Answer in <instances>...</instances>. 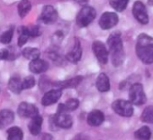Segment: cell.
I'll return each instance as SVG.
<instances>
[{"label":"cell","instance_id":"cell-1","mask_svg":"<svg viewBox=\"0 0 153 140\" xmlns=\"http://www.w3.org/2000/svg\"><path fill=\"white\" fill-rule=\"evenodd\" d=\"M136 54L145 64L153 63V38L141 34L137 38Z\"/></svg>","mask_w":153,"mask_h":140},{"label":"cell","instance_id":"cell-2","mask_svg":"<svg viewBox=\"0 0 153 140\" xmlns=\"http://www.w3.org/2000/svg\"><path fill=\"white\" fill-rule=\"evenodd\" d=\"M109 52L111 53L112 62L114 66H119L124 60V52L121 34L119 32L113 33L107 39Z\"/></svg>","mask_w":153,"mask_h":140},{"label":"cell","instance_id":"cell-3","mask_svg":"<svg viewBox=\"0 0 153 140\" xmlns=\"http://www.w3.org/2000/svg\"><path fill=\"white\" fill-rule=\"evenodd\" d=\"M97 13L95 8L91 7H84L76 16V24L79 27L88 26L95 18Z\"/></svg>","mask_w":153,"mask_h":140},{"label":"cell","instance_id":"cell-4","mask_svg":"<svg viewBox=\"0 0 153 140\" xmlns=\"http://www.w3.org/2000/svg\"><path fill=\"white\" fill-rule=\"evenodd\" d=\"M129 98L131 104L142 105L146 102V95L143 91V87L140 83L133 84L129 91Z\"/></svg>","mask_w":153,"mask_h":140},{"label":"cell","instance_id":"cell-5","mask_svg":"<svg viewBox=\"0 0 153 140\" xmlns=\"http://www.w3.org/2000/svg\"><path fill=\"white\" fill-rule=\"evenodd\" d=\"M113 109L115 113L123 117H131L133 114V108L132 104L130 101L118 100L114 101L112 105Z\"/></svg>","mask_w":153,"mask_h":140},{"label":"cell","instance_id":"cell-6","mask_svg":"<svg viewBox=\"0 0 153 140\" xmlns=\"http://www.w3.org/2000/svg\"><path fill=\"white\" fill-rule=\"evenodd\" d=\"M132 14L135 19L142 25L149 23V16L144 4L141 1H136L132 7Z\"/></svg>","mask_w":153,"mask_h":140},{"label":"cell","instance_id":"cell-7","mask_svg":"<svg viewBox=\"0 0 153 140\" xmlns=\"http://www.w3.org/2000/svg\"><path fill=\"white\" fill-rule=\"evenodd\" d=\"M119 21L118 16L116 13L113 12H105L101 16V18L99 20V25L102 29L107 30L113 28L114 25H117Z\"/></svg>","mask_w":153,"mask_h":140},{"label":"cell","instance_id":"cell-8","mask_svg":"<svg viewBox=\"0 0 153 140\" xmlns=\"http://www.w3.org/2000/svg\"><path fill=\"white\" fill-rule=\"evenodd\" d=\"M92 49L96 57L101 63L105 64L108 61V51L103 43L95 41L92 44Z\"/></svg>","mask_w":153,"mask_h":140},{"label":"cell","instance_id":"cell-9","mask_svg":"<svg viewBox=\"0 0 153 140\" xmlns=\"http://www.w3.org/2000/svg\"><path fill=\"white\" fill-rule=\"evenodd\" d=\"M18 115L22 118H34L38 114V109L31 103L22 102L17 109Z\"/></svg>","mask_w":153,"mask_h":140},{"label":"cell","instance_id":"cell-10","mask_svg":"<svg viewBox=\"0 0 153 140\" xmlns=\"http://www.w3.org/2000/svg\"><path fill=\"white\" fill-rule=\"evenodd\" d=\"M53 121L57 127H59L61 128H69L73 123L71 116L68 112L64 111H58L57 114L54 116Z\"/></svg>","mask_w":153,"mask_h":140},{"label":"cell","instance_id":"cell-11","mask_svg":"<svg viewBox=\"0 0 153 140\" xmlns=\"http://www.w3.org/2000/svg\"><path fill=\"white\" fill-rule=\"evenodd\" d=\"M58 18V13L56 9L51 6H46L42 8L40 20L44 24H52Z\"/></svg>","mask_w":153,"mask_h":140},{"label":"cell","instance_id":"cell-12","mask_svg":"<svg viewBox=\"0 0 153 140\" xmlns=\"http://www.w3.org/2000/svg\"><path fill=\"white\" fill-rule=\"evenodd\" d=\"M82 56V48H81V44L80 42L79 41V39L75 40V44L73 49L66 55V58L68 61L72 62V63H76Z\"/></svg>","mask_w":153,"mask_h":140},{"label":"cell","instance_id":"cell-13","mask_svg":"<svg viewBox=\"0 0 153 140\" xmlns=\"http://www.w3.org/2000/svg\"><path fill=\"white\" fill-rule=\"evenodd\" d=\"M61 97V90L55 89L51 90L44 94L42 100V104L43 106H50L56 103Z\"/></svg>","mask_w":153,"mask_h":140},{"label":"cell","instance_id":"cell-14","mask_svg":"<svg viewBox=\"0 0 153 140\" xmlns=\"http://www.w3.org/2000/svg\"><path fill=\"white\" fill-rule=\"evenodd\" d=\"M49 68V64L47 61L42 59H36L33 61H31L29 64L30 71L33 73H42L46 72Z\"/></svg>","mask_w":153,"mask_h":140},{"label":"cell","instance_id":"cell-15","mask_svg":"<svg viewBox=\"0 0 153 140\" xmlns=\"http://www.w3.org/2000/svg\"><path fill=\"white\" fill-rule=\"evenodd\" d=\"M105 120V116L100 110H93L88 116V123L90 126L97 127L100 126Z\"/></svg>","mask_w":153,"mask_h":140},{"label":"cell","instance_id":"cell-16","mask_svg":"<svg viewBox=\"0 0 153 140\" xmlns=\"http://www.w3.org/2000/svg\"><path fill=\"white\" fill-rule=\"evenodd\" d=\"M15 119L14 113L9 109H3L0 111V129L12 124Z\"/></svg>","mask_w":153,"mask_h":140},{"label":"cell","instance_id":"cell-17","mask_svg":"<svg viewBox=\"0 0 153 140\" xmlns=\"http://www.w3.org/2000/svg\"><path fill=\"white\" fill-rule=\"evenodd\" d=\"M42 118L40 115H37L34 118H33L29 123V130L31 134L33 136L39 135L42 129Z\"/></svg>","mask_w":153,"mask_h":140},{"label":"cell","instance_id":"cell-18","mask_svg":"<svg viewBox=\"0 0 153 140\" xmlns=\"http://www.w3.org/2000/svg\"><path fill=\"white\" fill-rule=\"evenodd\" d=\"M82 80V77L80 76H76L74 77L72 79L67 80L65 82H57L56 84H54L59 90H62V89H66V88H74L76 86H78L80 82Z\"/></svg>","mask_w":153,"mask_h":140},{"label":"cell","instance_id":"cell-19","mask_svg":"<svg viewBox=\"0 0 153 140\" xmlns=\"http://www.w3.org/2000/svg\"><path fill=\"white\" fill-rule=\"evenodd\" d=\"M97 88L101 92H106L110 90V82L106 74L101 73L97 80Z\"/></svg>","mask_w":153,"mask_h":140},{"label":"cell","instance_id":"cell-20","mask_svg":"<svg viewBox=\"0 0 153 140\" xmlns=\"http://www.w3.org/2000/svg\"><path fill=\"white\" fill-rule=\"evenodd\" d=\"M8 88L12 92H14L16 94H19L24 90L23 89V81H21V79L18 77L11 78L8 82Z\"/></svg>","mask_w":153,"mask_h":140},{"label":"cell","instance_id":"cell-21","mask_svg":"<svg viewBox=\"0 0 153 140\" xmlns=\"http://www.w3.org/2000/svg\"><path fill=\"white\" fill-rule=\"evenodd\" d=\"M79 105V101L76 99L68 100L65 104H59L58 108V111H64V112H69L72 110H75Z\"/></svg>","mask_w":153,"mask_h":140},{"label":"cell","instance_id":"cell-22","mask_svg":"<svg viewBox=\"0 0 153 140\" xmlns=\"http://www.w3.org/2000/svg\"><path fill=\"white\" fill-rule=\"evenodd\" d=\"M32 8V5L29 0H21L20 3L18 4L17 9H18V14L20 16L21 18H24L25 16H26L29 12L31 11Z\"/></svg>","mask_w":153,"mask_h":140},{"label":"cell","instance_id":"cell-23","mask_svg":"<svg viewBox=\"0 0 153 140\" xmlns=\"http://www.w3.org/2000/svg\"><path fill=\"white\" fill-rule=\"evenodd\" d=\"M23 131L17 127H12L7 130V140H23Z\"/></svg>","mask_w":153,"mask_h":140},{"label":"cell","instance_id":"cell-24","mask_svg":"<svg viewBox=\"0 0 153 140\" xmlns=\"http://www.w3.org/2000/svg\"><path fill=\"white\" fill-rule=\"evenodd\" d=\"M23 55L28 59V60H31V61H33V60H36V59H39V56L41 54V52L39 49L37 48H32V47H28V48H25L23 50L22 52Z\"/></svg>","mask_w":153,"mask_h":140},{"label":"cell","instance_id":"cell-25","mask_svg":"<svg viewBox=\"0 0 153 140\" xmlns=\"http://www.w3.org/2000/svg\"><path fill=\"white\" fill-rule=\"evenodd\" d=\"M151 132L148 127H142L135 132V137L139 140H149Z\"/></svg>","mask_w":153,"mask_h":140},{"label":"cell","instance_id":"cell-26","mask_svg":"<svg viewBox=\"0 0 153 140\" xmlns=\"http://www.w3.org/2000/svg\"><path fill=\"white\" fill-rule=\"evenodd\" d=\"M19 32H20V35L18 37V46L22 47L28 41V38L30 37V34H29L28 27H25V26H22L19 29Z\"/></svg>","mask_w":153,"mask_h":140},{"label":"cell","instance_id":"cell-27","mask_svg":"<svg viewBox=\"0 0 153 140\" xmlns=\"http://www.w3.org/2000/svg\"><path fill=\"white\" fill-rule=\"evenodd\" d=\"M128 2L129 0H110V5L114 10L123 12L127 7Z\"/></svg>","mask_w":153,"mask_h":140},{"label":"cell","instance_id":"cell-28","mask_svg":"<svg viewBox=\"0 0 153 140\" xmlns=\"http://www.w3.org/2000/svg\"><path fill=\"white\" fill-rule=\"evenodd\" d=\"M141 119L144 122L153 123V106L146 108L141 115Z\"/></svg>","mask_w":153,"mask_h":140},{"label":"cell","instance_id":"cell-29","mask_svg":"<svg viewBox=\"0 0 153 140\" xmlns=\"http://www.w3.org/2000/svg\"><path fill=\"white\" fill-rule=\"evenodd\" d=\"M12 38H13V30L9 29L1 34V36H0V42L4 44H7L11 42Z\"/></svg>","mask_w":153,"mask_h":140},{"label":"cell","instance_id":"cell-30","mask_svg":"<svg viewBox=\"0 0 153 140\" xmlns=\"http://www.w3.org/2000/svg\"><path fill=\"white\" fill-rule=\"evenodd\" d=\"M35 85V80L33 76H28L23 80V89H31Z\"/></svg>","mask_w":153,"mask_h":140},{"label":"cell","instance_id":"cell-31","mask_svg":"<svg viewBox=\"0 0 153 140\" xmlns=\"http://www.w3.org/2000/svg\"><path fill=\"white\" fill-rule=\"evenodd\" d=\"M28 31H29L30 36H33V37H36V36H39L41 34V30L37 25L28 27Z\"/></svg>","mask_w":153,"mask_h":140},{"label":"cell","instance_id":"cell-32","mask_svg":"<svg viewBox=\"0 0 153 140\" xmlns=\"http://www.w3.org/2000/svg\"><path fill=\"white\" fill-rule=\"evenodd\" d=\"M10 52L7 49H1L0 50V60H7L9 59Z\"/></svg>","mask_w":153,"mask_h":140},{"label":"cell","instance_id":"cell-33","mask_svg":"<svg viewBox=\"0 0 153 140\" xmlns=\"http://www.w3.org/2000/svg\"><path fill=\"white\" fill-rule=\"evenodd\" d=\"M75 1L79 5H86L88 2V0H75Z\"/></svg>","mask_w":153,"mask_h":140}]
</instances>
